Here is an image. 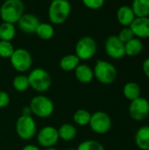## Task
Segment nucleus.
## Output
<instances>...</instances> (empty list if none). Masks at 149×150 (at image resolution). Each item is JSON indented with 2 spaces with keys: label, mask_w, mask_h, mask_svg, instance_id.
Masks as SVG:
<instances>
[{
  "label": "nucleus",
  "mask_w": 149,
  "mask_h": 150,
  "mask_svg": "<svg viewBox=\"0 0 149 150\" xmlns=\"http://www.w3.org/2000/svg\"><path fill=\"white\" fill-rule=\"evenodd\" d=\"M15 47L11 41L0 40V57L4 59H10L13 54Z\"/></svg>",
  "instance_id": "obj_28"
},
{
  "label": "nucleus",
  "mask_w": 149,
  "mask_h": 150,
  "mask_svg": "<svg viewBox=\"0 0 149 150\" xmlns=\"http://www.w3.org/2000/svg\"><path fill=\"white\" fill-rule=\"evenodd\" d=\"M83 5L90 10H99L105 4V0H82Z\"/></svg>",
  "instance_id": "obj_30"
},
{
  "label": "nucleus",
  "mask_w": 149,
  "mask_h": 150,
  "mask_svg": "<svg viewBox=\"0 0 149 150\" xmlns=\"http://www.w3.org/2000/svg\"><path fill=\"white\" fill-rule=\"evenodd\" d=\"M10 102H11L10 95L4 91H0V109L8 106Z\"/></svg>",
  "instance_id": "obj_31"
},
{
  "label": "nucleus",
  "mask_w": 149,
  "mask_h": 150,
  "mask_svg": "<svg viewBox=\"0 0 149 150\" xmlns=\"http://www.w3.org/2000/svg\"><path fill=\"white\" fill-rule=\"evenodd\" d=\"M64 150H76V149H74V148H68V149H66Z\"/></svg>",
  "instance_id": "obj_36"
},
{
  "label": "nucleus",
  "mask_w": 149,
  "mask_h": 150,
  "mask_svg": "<svg viewBox=\"0 0 149 150\" xmlns=\"http://www.w3.org/2000/svg\"><path fill=\"white\" fill-rule=\"evenodd\" d=\"M119 37V39L124 43L126 44V42H128L129 40H131L132 39H133L135 36L133 33V31L131 30V28L129 26L127 27H124L123 29L120 30L119 33L117 35Z\"/></svg>",
  "instance_id": "obj_29"
},
{
  "label": "nucleus",
  "mask_w": 149,
  "mask_h": 150,
  "mask_svg": "<svg viewBox=\"0 0 149 150\" xmlns=\"http://www.w3.org/2000/svg\"><path fill=\"white\" fill-rule=\"evenodd\" d=\"M97 50V44L96 40L90 36H84L80 38L75 46V54L80 61H89L92 59Z\"/></svg>",
  "instance_id": "obj_7"
},
{
  "label": "nucleus",
  "mask_w": 149,
  "mask_h": 150,
  "mask_svg": "<svg viewBox=\"0 0 149 150\" xmlns=\"http://www.w3.org/2000/svg\"><path fill=\"white\" fill-rule=\"evenodd\" d=\"M35 34L43 40H51L54 35V28L51 23H40L38 25Z\"/></svg>",
  "instance_id": "obj_22"
},
{
  "label": "nucleus",
  "mask_w": 149,
  "mask_h": 150,
  "mask_svg": "<svg viewBox=\"0 0 149 150\" xmlns=\"http://www.w3.org/2000/svg\"><path fill=\"white\" fill-rule=\"evenodd\" d=\"M129 27L136 38H149V17H136Z\"/></svg>",
  "instance_id": "obj_14"
},
{
  "label": "nucleus",
  "mask_w": 149,
  "mask_h": 150,
  "mask_svg": "<svg viewBox=\"0 0 149 150\" xmlns=\"http://www.w3.org/2000/svg\"><path fill=\"white\" fill-rule=\"evenodd\" d=\"M91 113L85 109H78L73 114V121L79 127L89 126Z\"/></svg>",
  "instance_id": "obj_26"
},
{
  "label": "nucleus",
  "mask_w": 149,
  "mask_h": 150,
  "mask_svg": "<svg viewBox=\"0 0 149 150\" xmlns=\"http://www.w3.org/2000/svg\"><path fill=\"white\" fill-rule=\"evenodd\" d=\"M21 115H25V116H32L31 108L29 105H25L22 108L21 110Z\"/></svg>",
  "instance_id": "obj_33"
},
{
  "label": "nucleus",
  "mask_w": 149,
  "mask_h": 150,
  "mask_svg": "<svg viewBox=\"0 0 149 150\" xmlns=\"http://www.w3.org/2000/svg\"><path fill=\"white\" fill-rule=\"evenodd\" d=\"M134 142L141 150H149V126L141 127L137 130Z\"/></svg>",
  "instance_id": "obj_17"
},
{
  "label": "nucleus",
  "mask_w": 149,
  "mask_h": 150,
  "mask_svg": "<svg viewBox=\"0 0 149 150\" xmlns=\"http://www.w3.org/2000/svg\"><path fill=\"white\" fill-rule=\"evenodd\" d=\"M130 117L135 121H141L147 119L149 115V101L140 97L131 101L128 108Z\"/></svg>",
  "instance_id": "obj_11"
},
{
  "label": "nucleus",
  "mask_w": 149,
  "mask_h": 150,
  "mask_svg": "<svg viewBox=\"0 0 149 150\" xmlns=\"http://www.w3.org/2000/svg\"><path fill=\"white\" fill-rule=\"evenodd\" d=\"M45 150H60V149H56V148H49V149H46Z\"/></svg>",
  "instance_id": "obj_35"
},
{
  "label": "nucleus",
  "mask_w": 149,
  "mask_h": 150,
  "mask_svg": "<svg viewBox=\"0 0 149 150\" xmlns=\"http://www.w3.org/2000/svg\"><path fill=\"white\" fill-rule=\"evenodd\" d=\"M105 50L106 54L114 60H119L126 55L125 44L117 35H111L106 39L105 43Z\"/></svg>",
  "instance_id": "obj_12"
},
{
  "label": "nucleus",
  "mask_w": 149,
  "mask_h": 150,
  "mask_svg": "<svg viewBox=\"0 0 149 150\" xmlns=\"http://www.w3.org/2000/svg\"><path fill=\"white\" fill-rule=\"evenodd\" d=\"M11 67L19 73H25L31 69L32 66V57L25 48H15L13 54L10 57Z\"/></svg>",
  "instance_id": "obj_8"
},
{
  "label": "nucleus",
  "mask_w": 149,
  "mask_h": 150,
  "mask_svg": "<svg viewBox=\"0 0 149 150\" xmlns=\"http://www.w3.org/2000/svg\"><path fill=\"white\" fill-rule=\"evenodd\" d=\"M59 138L64 142L73 141L77 134L76 127L70 123H64L58 128Z\"/></svg>",
  "instance_id": "obj_20"
},
{
  "label": "nucleus",
  "mask_w": 149,
  "mask_h": 150,
  "mask_svg": "<svg viewBox=\"0 0 149 150\" xmlns=\"http://www.w3.org/2000/svg\"><path fill=\"white\" fill-rule=\"evenodd\" d=\"M17 135L24 141H30L37 134V125L32 116L20 115L15 123Z\"/></svg>",
  "instance_id": "obj_6"
},
{
  "label": "nucleus",
  "mask_w": 149,
  "mask_h": 150,
  "mask_svg": "<svg viewBox=\"0 0 149 150\" xmlns=\"http://www.w3.org/2000/svg\"><path fill=\"white\" fill-rule=\"evenodd\" d=\"M94 77L102 84H112L118 76V71L115 66L110 62L97 60L93 69Z\"/></svg>",
  "instance_id": "obj_5"
},
{
  "label": "nucleus",
  "mask_w": 149,
  "mask_h": 150,
  "mask_svg": "<svg viewBox=\"0 0 149 150\" xmlns=\"http://www.w3.org/2000/svg\"><path fill=\"white\" fill-rule=\"evenodd\" d=\"M123 94L126 99L133 101L141 97V90L138 83L134 82H128L123 87Z\"/></svg>",
  "instance_id": "obj_21"
},
{
  "label": "nucleus",
  "mask_w": 149,
  "mask_h": 150,
  "mask_svg": "<svg viewBox=\"0 0 149 150\" xmlns=\"http://www.w3.org/2000/svg\"><path fill=\"white\" fill-rule=\"evenodd\" d=\"M80 59L75 54H68L62 56L59 62V66L61 70L66 72L74 71L80 64Z\"/></svg>",
  "instance_id": "obj_18"
},
{
  "label": "nucleus",
  "mask_w": 149,
  "mask_h": 150,
  "mask_svg": "<svg viewBox=\"0 0 149 150\" xmlns=\"http://www.w3.org/2000/svg\"><path fill=\"white\" fill-rule=\"evenodd\" d=\"M76 79L81 83H90L94 79L93 69L85 63H80L74 70Z\"/></svg>",
  "instance_id": "obj_15"
},
{
  "label": "nucleus",
  "mask_w": 149,
  "mask_h": 150,
  "mask_svg": "<svg viewBox=\"0 0 149 150\" xmlns=\"http://www.w3.org/2000/svg\"><path fill=\"white\" fill-rule=\"evenodd\" d=\"M21 150H40V149L33 144H27L25 146H24Z\"/></svg>",
  "instance_id": "obj_34"
},
{
  "label": "nucleus",
  "mask_w": 149,
  "mask_h": 150,
  "mask_svg": "<svg viewBox=\"0 0 149 150\" xmlns=\"http://www.w3.org/2000/svg\"><path fill=\"white\" fill-rule=\"evenodd\" d=\"M30 88L38 93L47 91L52 85V77L47 70L43 68H35L27 75Z\"/></svg>",
  "instance_id": "obj_3"
},
{
  "label": "nucleus",
  "mask_w": 149,
  "mask_h": 150,
  "mask_svg": "<svg viewBox=\"0 0 149 150\" xmlns=\"http://www.w3.org/2000/svg\"><path fill=\"white\" fill-rule=\"evenodd\" d=\"M32 115L40 119H47L52 116L54 112V104L48 97L39 94L34 96L29 105Z\"/></svg>",
  "instance_id": "obj_4"
},
{
  "label": "nucleus",
  "mask_w": 149,
  "mask_h": 150,
  "mask_svg": "<svg viewBox=\"0 0 149 150\" xmlns=\"http://www.w3.org/2000/svg\"><path fill=\"white\" fill-rule=\"evenodd\" d=\"M40 18L32 13H24L18 21V26L20 31L26 34H33L40 25Z\"/></svg>",
  "instance_id": "obj_13"
},
{
  "label": "nucleus",
  "mask_w": 149,
  "mask_h": 150,
  "mask_svg": "<svg viewBox=\"0 0 149 150\" xmlns=\"http://www.w3.org/2000/svg\"><path fill=\"white\" fill-rule=\"evenodd\" d=\"M49 2H52V1H54V0H48Z\"/></svg>",
  "instance_id": "obj_37"
},
{
  "label": "nucleus",
  "mask_w": 149,
  "mask_h": 150,
  "mask_svg": "<svg viewBox=\"0 0 149 150\" xmlns=\"http://www.w3.org/2000/svg\"><path fill=\"white\" fill-rule=\"evenodd\" d=\"M112 119L110 115L105 112L97 111L91 114L89 126L90 129L97 134H105L112 128Z\"/></svg>",
  "instance_id": "obj_9"
},
{
  "label": "nucleus",
  "mask_w": 149,
  "mask_h": 150,
  "mask_svg": "<svg viewBox=\"0 0 149 150\" xmlns=\"http://www.w3.org/2000/svg\"><path fill=\"white\" fill-rule=\"evenodd\" d=\"M76 150H105L104 145L95 140H86L82 142L76 148Z\"/></svg>",
  "instance_id": "obj_27"
},
{
  "label": "nucleus",
  "mask_w": 149,
  "mask_h": 150,
  "mask_svg": "<svg viewBox=\"0 0 149 150\" xmlns=\"http://www.w3.org/2000/svg\"><path fill=\"white\" fill-rule=\"evenodd\" d=\"M16 32L14 24L3 21L0 24V40L11 41L16 36Z\"/></svg>",
  "instance_id": "obj_23"
},
{
  "label": "nucleus",
  "mask_w": 149,
  "mask_h": 150,
  "mask_svg": "<svg viewBox=\"0 0 149 150\" xmlns=\"http://www.w3.org/2000/svg\"><path fill=\"white\" fill-rule=\"evenodd\" d=\"M71 13V4L68 0H54L50 2L47 16L52 25H61Z\"/></svg>",
  "instance_id": "obj_1"
},
{
  "label": "nucleus",
  "mask_w": 149,
  "mask_h": 150,
  "mask_svg": "<svg viewBox=\"0 0 149 150\" xmlns=\"http://www.w3.org/2000/svg\"><path fill=\"white\" fill-rule=\"evenodd\" d=\"M11 84H12V88L18 92H25L30 88L27 76L22 73L13 77Z\"/></svg>",
  "instance_id": "obj_25"
},
{
  "label": "nucleus",
  "mask_w": 149,
  "mask_h": 150,
  "mask_svg": "<svg viewBox=\"0 0 149 150\" xmlns=\"http://www.w3.org/2000/svg\"><path fill=\"white\" fill-rule=\"evenodd\" d=\"M25 4L22 0H4L0 7V18L4 22L17 24L25 13Z\"/></svg>",
  "instance_id": "obj_2"
},
{
  "label": "nucleus",
  "mask_w": 149,
  "mask_h": 150,
  "mask_svg": "<svg viewBox=\"0 0 149 150\" xmlns=\"http://www.w3.org/2000/svg\"><path fill=\"white\" fill-rule=\"evenodd\" d=\"M117 20L124 27L130 26L136 18L133 9L129 5H122L117 11Z\"/></svg>",
  "instance_id": "obj_16"
},
{
  "label": "nucleus",
  "mask_w": 149,
  "mask_h": 150,
  "mask_svg": "<svg viewBox=\"0 0 149 150\" xmlns=\"http://www.w3.org/2000/svg\"><path fill=\"white\" fill-rule=\"evenodd\" d=\"M36 138L39 145L42 148H54L59 142L58 129L53 126H45L41 127L36 134Z\"/></svg>",
  "instance_id": "obj_10"
},
{
  "label": "nucleus",
  "mask_w": 149,
  "mask_h": 150,
  "mask_svg": "<svg viewBox=\"0 0 149 150\" xmlns=\"http://www.w3.org/2000/svg\"><path fill=\"white\" fill-rule=\"evenodd\" d=\"M143 47H144V45L141 40L134 37L133 39H132L131 40H129L128 42L125 44L126 55L131 56V57L137 56L142 52Z\"/></svg>",
  "instance_id": "obj_19"
},
{
  "label": "nucleus",
  "mask_w": 149,
  "mask_h": 150,
  "mask_svg": "<svg viewBox=\"0 0 149 150\" xmlns=\"http://www.w3.org/2000/svg\"><path fill=\"white\" fill-rule=\"evenodd\" d=\"M131 7L136 17H149V0H133Z\"/></svg>",
  "instance_id": "obj_24"
},
{
  "label": "nucleus",
  "mask_w": 149,
  "mask_h": 150,
  "mask_svg": "<svg viewBox=\"0 0 149 150\" xmlns=\"http://www.w3.org/2000/svg\"><path fill=\"white\" fill-rule=\"evenodd\" d=\"M142 70L145 74V76L149 79V57L147 58L142 64Z\"/></svg>",
  "instance_id": "obj_32"
}]
</instances>
